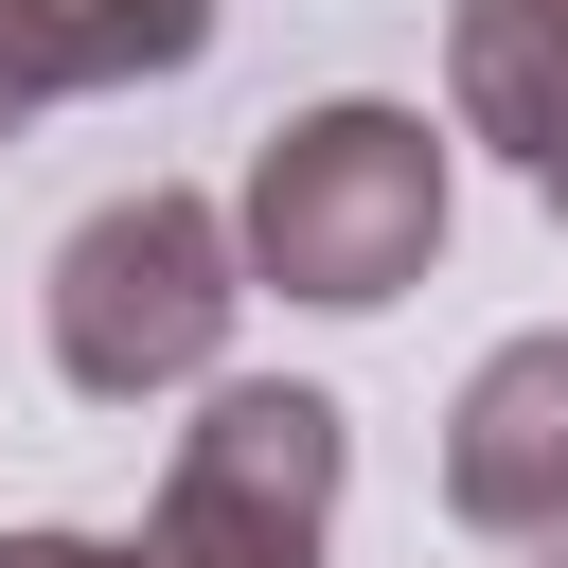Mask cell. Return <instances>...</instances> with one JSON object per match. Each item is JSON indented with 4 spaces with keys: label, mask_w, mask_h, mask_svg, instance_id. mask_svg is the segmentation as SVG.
Returning <instances> with one entry per match:
<instances>
[{
    "label": "cell",
    "mask_w": 568,
    "mask_h": 568,
    "mask_svg": "<svg viewBox=\"0 0 568 568\" xmlns=\"http://www.w3.org/2000/svg\"><path fill=\"white\" fill-rule=\"evenodd\" d=\"M444 515L497 550H568V337H497L444 408Z\"/></svg>",
    "instance_id": "4"
},
{
    "label": "cell",
    "mask_w": 568,
    "mask_h": 568,
    "mask_svg": "<svg viewBox=\"0 0 568 568\" xmlns=\"http://www.w3.org/2000/svg\"><path fill=\"white\" fill-rule=\"evenodd\" d=\"M231 0H0V106H71V89H142V71H195Z\"/></svg>",
    "instance_id": "6"
},
{
    "label": "cell",
    "mask_w": 568,
    "mask_h": 568,
    "mask_svg": "<svg viewBox=\"0 0 568 568\" xmlns=\"http://www.w3.org/2000/svg\"><path fill=\"white\" fill-rule=\"evenodd\" d=\"M444 106L550 195L568 178V0H444Z\"/></svg>",
    "instance_id": "5"
},
{
    "label": "cell",
    "mask_w": 568,
    "mask_h": 568,
    "mask_svg": "<svg viewBox=\"0 0 568 568\" xmlns=\"http://www.w3.org/2000/svg\"><path fill=\"white\" fill-rule=\"evenodd\" d=\"M231 248H248V284H284V302H320V320L408 302L426 248H444V142H426V106H373V89L284 106V124L248 142Z\"/></svg>",
    "instance_id": "1"
},
{
    "label": "cell",
    "mask_w": 568,
    "mask_h": 568,
    "mask_svg": "<svg viewBox=\"0 0 568 568\" xmlns=\"http://www.w3.org/2000/svg\"><path fill=\"white\" fill-rule=\"evenodd\" d=\"M337 462H355L337 390L231 373V390L178 426V462H160V497H142V532H124V568H320V550H337Z\"/></svg>",
    "instance_id": "3"
},
{
    "label": "cell",
    "mask_w": 568,
    "mask_h": 568,
    "mask_svg": "<svg viewBox=\"0 0 568 568\" xmlns=\"http://www.w3.org/2000/svg\"><path fill=\"white\" fill-rule=\"evenodd\" d=\"M0 568H124L106 532H0Z\"/></svg>",
    "instance_id": "7"
},
{
    "label": "cell",
    "mask_w": 568,
    "mask_h": 568,
    "mask_svg": "<svg viewBox=\"0 0 568 568\" xmlns=\"http://www.w3.org/2000/svg\"><path fill=\"white\" fill-rule=\"evenodd\" d=\"M0 142H18V106H0Z\"/></svg>",
    "instance_id": "9"
},
{
    "label": "cell",
    "mask_w": 568,
    "mask_h": 568,
    "mask_svg": "<svg viewBox=\"0 0 568 568\" xmlns=\"http://www.w3.org/2000/svg\"><path fill=\"white\" fill-rule=\"evenodd\" d=\"M550 213H568V178H550Z\"/></svg>",
    "instance_id": "8"
},
{
    "label": "cell",
    "mask_w": 568,
    "mask_h": 568,
    "mask_svg": "<svg viewBox=\"0 0 568 568\" xmlns=\"http://www.w3.org/2000/svg\"><path fill=\"white\" fill-rule=\"evenodd\" d=\"M231 302H248L231 213H213V195H178V178H142V195L71 213V248H53V373H71L89 408L195 390V373L231 355Z\"/></svg>",
    "instance_id": "2"
}]
</instances>
